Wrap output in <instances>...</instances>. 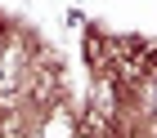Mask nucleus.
I'll return each mask as SVG.
<instances>
[{
    "instance_id": "nucleus-1",
    "label": "nucleus",
    "mask_w": 157,
    "mask_h": 138,
    "mask_svg": "<svg viewBox=\"0 0 157 138\" xmlns=\"http://www.w3.org/2000/svg\"><path fill=\"white\" fill-rule=\"evenodd\" d=\"M144 94H148V103L157 107V71H153V76H148V80H144Z\"/></svg>"
}]
</instances>
